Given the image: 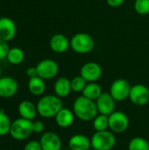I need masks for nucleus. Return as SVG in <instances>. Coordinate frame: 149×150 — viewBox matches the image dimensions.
<instances>
[{
    "label": "nucleus",
    "instance_id": "1",
    "mask_svg": "<svg viewBox=\"0 0 149 150\" xmlns=\"http://www.w3.org/2000/svg\"><path fill=\"white\" fill-rule=\"evenodd\" d=\"M73 112L75 116L82 121H91L98 114L96 101L89 99L83 95L75 100Z\"/></svg>",
    "mask_w": 149,
    "mask_h": 150
},
{
    "label": "nucleus",
    "instance_id": "2",
    "mask_svg": "<svg viewBox=\"0 0 149 150\" xmlns=\"http://www.w3.org/2000/svg\"><path fill=\"white\" fill-rule=\"evenodd\" d=\"M37 112L42 118L50 119L63 108L61 98L56 95H47L42 97L37 104Z\"/></svg>",
    "mask_w": 149,
    "mask_h": 150
},
{
    "label": "nucleus",
    "instance_id": "3",
    "mask_svg": "<svg viewBox=\"0 0 149 150\" xmlns=\"http://www.w3.org/2000/svg\"><path fill=\"white\" fill-rule=\"evenodd\" d=\"M93 38L86 33H78L73 35L70 40L71 49L79 54H85L90 53L94 48Z\"/></svg>",
    "mask_w": 149,
    "mask_h": 150
},
{
    "label": "nucleus",
    "instance_id": "4",
    "mask_svg": "<svg viewBox=\"0 0 149 150\" xmlns=\"http://www.w3.org/2000/svg\"><path fill=\"white\" fill-rule=\"evenodd\" d=\"M116 142L114 133L108 130L96 132L90 138L91 148L95 150H112Z\"/></svg>",
    "mask_w": 149,
    "mask_h": 150
},
{
    "label": "nucleus",
    "instance_id": "5",
    "mask_svg": "<svg viewBox=\"0 0 149 150\" xmlns=\"http://www.w3.org/2000/svg\"><path fill=\"white\" fill-rule=\"evenodd\" d=\"M32 121L19 118L12 121L10 134L17 141H24L32 134Z\"/></svg>",
    "mask_w": 149,
    "mask_h": 150
},
{
    "label": "nucleus",
    "instance_id": "6",
    "mask_svg": "<svg viewBox=\"0 0 149 150\" xmlns=\"http://www.w3.org/2000/svg\"><path fill=\"white\" fill-rule=\"evenodd\" d=\"M109 129L114 134H122L129 127V119L127 115L119 111H115L108 116Z\"/></svg>",
    "mask_w": 149,
    "mask_h": 150
},
{
    "label": "nucleus",
    "instance_id": "7",
    "mask_svg": "<svg viewBox=\"0 0 149 150\" xmlns=\"http://www.w3.org/2000/svg\"><path fill=\"white\" fill-rule=\"evenodd\" d=\"M131 86L129 83L123 78L116 79L112 82L110 87V94L115 99V101L121 102L129 98Z\"/></svg>",
    "mask_w": 149,
    "mask_h": 150
},
{
    "label": "nucleus",
    "instance_id": "8",
    "mask_svg": "<svg viewBox=\"0 0 149 150\" xmlns=\"http://www.w3.org/2000/svg\"><path fill=\"white\" fill-rule=\"evenodd\" d=\"M38 76L44 80H49L55 77L59 72L58 63L52 59H44L40 61L37 66Z\"/></svg>",
    "mask_w": 149,
    "mask_h": 150
},
{
    "label": "nucleus",
    "instance_id": "9",
    "mask_svg": "<svg viewBox=\"0 0 149 150\" xmlns=\"http://www.w3.org/2000/svg\"><path fill=\"white\" fill-rule=\"evenodd\" d=\"M129 99L133 105L138 106L148 105L149 102V89L141 83H137L131 86Z\"/></svg>",
    "mask_w": 149,
    "mask_h": 150
},
{
    "label": "nucleus",
    "instance_id": "10",
    "mask_svg": "<svg viewBox=\"0 0 149 150\" xmlns=\"http://www.w3.org/2000/svg\"><path fill=\"white\" fill-rule=\"evenodd\" d=\"M102 75V67L95 62H89L84 63L80 69V76H83L87 81V83H96L101 78Z\"/></svg>",
    "mask_w": 149,
    "mask_h": 150
},
{
    "label": "nucleus",
    "instance_id": "11",
    "mask_svg": "<svg viewBox=\"0 0 149 150\" xmlns=\"http://www.w3.org/2000/svg\"><path fill=\"white\" fill-rule=\"evenodd\" d=\"M96 105L98 113L100 114L109 116L113 112H115L116 101L110 93L103 92L101 96L96 100Z\"/></svg>",
    "mask_w": 149,
    "mask_h": 150
},
{
    "label": "nucleus",
    "instance_id": "12",
    "mask_svg": "<svg viewBox=\"0 0 149 150\" xmlns=\"http://www.w3.org/2000/svg\"><path fill=\"white\" fill-rule=\"evenodd\" d=\"M49 47L51 50L56 54H63L70 47V40L62 33L54 34L49 40Z\"/></svg>",
    "mask_w": 149,
    "mask_h": 150
},
{
    "label": "nucleus",
    "instance_id": "13",
    "mask_svg": "<svg viewBox=\"0 0 149 150\" xmlns=\"http://www.w3.org/2000/svg\"><path fill=\"white\" fill-rule=\"evenodd\" d=\"M18 90V82L11 77L4 76L0 78V97L4 98H9L13 97Z\"/></svg>",
    "mask_w": 149,
    "mask_h": 150
},
{
    "label": "nucleus",
    "instance_id": "14",
    "mask_svg": "<svg viewBox=\"0 0 149 150\" xmlns=\"http://www.w3.org/2000/svg\"><path fill=\"white\" fill-rule=\"evenodd\" d=\"M42 150H61V140L60 136L54 132H47L43 134L40 140Z\"/></svg>",
    "mask_w": 149,
    "mask_h": 150
},
{
    "label": "nucleus",
    "instance_id": "15",
    "mask_svg": "<svg viewBox=\"0 0 149 150\" xmlns=\"http://www.w3.org/2000/svg\"><path fill=\"white\" fill-rule=\"evenodd\" d=\"M17 33L14 21L10 18H0V39L5 41L11 40Z\"/></svg>",
    "mask_w": 149,
    "mask_h": 150
},
{
    "label": "nucleus",
    "instance_id": "16",
    "mask_svg": "<svg viewBox=\"0 0 149 150\" xmlns=\"http://www.w3.org/2000/svg\"><path fill=\"white\" fill-rule=\"evenodd\" d=\"M70 150H89L91 149L90 139L84 134H75L68 140Z\"/></svg>",
    "mask_w": 149,
    "mask_h": 150
},
{
    "label": "nucleus",
    "instance_id": "17",
    "mask_svg": "<svg viewBox=\"0 0 149 150\" xmlns=\"http://www.w3.org/2000/svg\"><path fill=\"white\" fill-rule=\"evenodd\" d=\"M56 124L62 128H68L69 127L75 120V114L74 112L71 111L68 108H62L54 117Z\"/></svg>",
    "mask_w": 149,
    "mask_h": 150
},
{
    "label": "nucleus",
    "instance_id": "18",
    "mask_svg": "<svg viewBox=\"0 0 149 150\" xmlns=\"http://www.w3.org/2000/svg\"><path fill=\"white\" fill-rule=\"evenodd\" d=\"M18 113L21 116V118H24L25 120H32L36 114L38 113L37 112V106L34 105V104L29 100H24L18 105Z\"/></svg>",
    "mask_w": 149,
    "mask_h": 150
},
{
    "label": "nucleus",
    "instance_id": "19",
    "mask_svg": "<svg viewBox=\"0 0 149 150\" xmlns=\"http://www.w3.org/2000/svg\"><path fill=\"white\" fill-rule=\"evenodd\" d=\"M54 91L57 97L59 98H67L71 90L70 80L67 77H60L58 78L54 85Z\"/></svg>",
    "mask_w": 149,
    "mask_h": 150
},
{
    "label": "nucleus",
    "instance_id": "20",
    "mask_svg": "<svg viewBox=\"0 0 149 150\" xmlns=\"http://www.w3.org/2000/svg\"><path fill=\"white\" fill-rule=\"evenodd\" d=\"M28 90L33 96H41L46 91L45 80L39 76L30 78L28 82Z\"/></svg>",
    "mask_w": 149,
    "mask_h": 150
},
{
    "label": "nucleus",
    "instance_id": "21",
    "mask_svg": "<svg viewBox=\"0 0 149 150\" xmlns=\"http://www.w3.org/2000/svg\"><path fill=\"white\" fill-rule=\"evenodd\" d=\"M83 96L85 98L96 101L103 93L101 86L97 83H88L85 86L84 90L83 91Z\"/></svg>",
    "mask_w": 149,
    "mask_h": 150
},
{
    "label": "nucleus",
    "instance_id": "22",
    "mask_svg": "<svg viewBox=\"0 0 149 150\" xmlns=\"http://www.w3.org/2000/svg\"><path fill=\"white\" fill-rule=\"evenodd\" d=\"M6 58L10 63L13 65H18L24 61L25 54L23 50L19 47H11L10 48Z\"/></svg>",
    "mask_w": 149,
    "mask_h": 150
},
{
    "label": "nucleus",
    "instance_id": "23",
    "mask_svg": "<svg viewBox=\"0 0 149 150\" xmlns=\"http://www.w3.org/2000/svg\"><path fill=\"white\" fill-rule=\"evenodd\" d=\"M93 128L96 132L105 131L109 128V118L104 114H97L93 120Z\"/></svg>",
    "mask_w": 149,
    "mask_h": 150
},
{
    "label": "nucleus",
    "instance_id": "24",
    "mask_svg": "<svg viewBox=\"0 0 149 150\" xmlns=\"http://www.w3.org/2000/svg\"><path fill=\"white\" fill-rule=\"evenodd\" d=\"M11 121L8 115L4 112V110L0 109V136L6 135L10 134Z\"/></svg>",
    "mask_w": 149,
    "mask_h": 150
},
{
    "label": "nucleus",
    "instance_id": "25",
    "mask_svg": "<svg viewBox=\"0 0 149 150\" xmlns=\"http://www.w3.org/2000/svg\"><path fill=\"white\" fill-rule=\"evenodd\" d=\"M128 150H149L148 142L142 137H134L128 144Z\"/></svg>",
    "mask_w": 149,
    "mask_h": 150
},
{
    "label": "nucleus",
    "instance_id": "26",
    "mask_svg": "<svg viewBox=\"0 0 149 150\" xmlns=\"http://www.w3.org/2000/svg\"><path fill=\"white\" fill-rule=\"evenodd\" d=\"M71 90L75 92H83L85 86L87 85V81L81 76H75L72 80H70Z\"/></svg>",
    "mask_w": 149,
    "mask_h": 150
},
{
    "label": "nucleus",
    "instance_id": "27",
    "mask_svg": "<svg viewBox=\"0 0 149 150\" xmlns=\"http://www.w3.org/2000/svg\"><path fill=\"white\" fill-rule=\"evenodd\" d=\"M133 8L138 14L141 16L148 15L149 14V0H135Z\"/></svg>",
    "mask_w": 149,
    "mask_h": 150
},
{
    "label": "nucleus",
    "instance_id": "28",
    "mask_svg": "<svg viewBox=\"0 0 149 150\" xmlns=\"http://www.w3.org/2000/svg\"><path fill=\"white\" fill-rule=\"evenodd\" d=\"M9 50H10V47H9V45L7 44V41L0 39V61L7 57Z\"/></svg>",
    "mask_w": 149,
    "mask_h": 150
},
{
    "label": "nucleus",
    "instance_id": "29",
    "mask_svg": "<svg viewBox=\"0 0 149 150\" xmlns=\"http://www.w3.org/2000/svg\"><path fill=\"white\" fill-rule=\"evenodd\" d=\"M24 150H42V148H41L40 142L31 141L25 144Z\"/></svg>",
    "mask_w": 149,
    "mask_h": 150
},
{
    "label": "nucleus",
    "instance_id": "30",
    "mask_svg": "<svg viewBox=\"0 0 149 150\" xmlns=\"http://www.w3.org/2000/svg\"><path fill=\"white\" fill-rule=\"evenodd\" d=\"M45 126L42 121L37 120L32 122V132L35 134H41L44 131Z\"/></svg>",
    "mask_w": 149,
    "mask_h": 150
},
{
    "label": "nucleus",
    "instance_id": "31",
    "mask_svg": "<svg viewBox=\"0 0 149 150\" xmlns=\"http://www.w3.org/2000/svg\"><path fill=\"white\" fill-rule=\"evenodd\" d=\"M125 0H106V3L109 6L113 8H118L124 4Z\"/></svg>",
    "mask_w": 149,
    "mask_h": 150
},
{
    "label": "nucleus",
    "instance_id": "32",
    "mask_svg": "<svg viewBox=\"0 0 149 150\" xmlns=\"http://www.w3.org/2000/svg\"><path fill=\"white\" fill-rule=\"evenodd\" d=\"M25 74H26V76L29 78H32V77L37 76H38V72H37L36 67H29V68H27V69L25 71Z\"/></svg>",
    "mask_w": 149,
    "mask_h": 150
},
{
    "label": "nucleus",
    "instance_id": "33",
    "mask_svg": "<svg viewBox=\"0 0 149 150\" xmlns=\"http://www.w3.org/2000/svg\"><path fill=\"white\" fill-rule=\"evenodd\" d=\"M1 74H2V69H1V67H0V78H1Z\"/></svg>",
    "mask_w": 149,
    "mask_h": 150
},
{
    "label": "nucleus",
    "instance_id": "34",
    "mask_svg": "<svg viewBox=\"0 0 149 150\" xmlns=\"http://www.w3.org/2000/svg\"><path fill=\"white\" fill-rule=\"evenodd\" d=\"M89 150H95V149H93L91 148V149H89Z\"/></svg>",
    "mask_w": 149,
    "mask_h": 150
}]
</instances>
